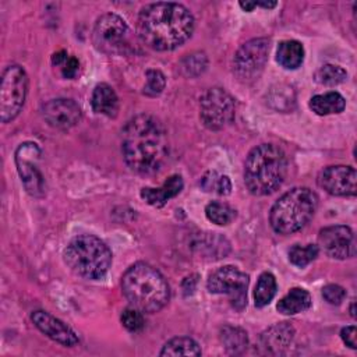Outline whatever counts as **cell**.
I'll return each instance as SVG.
<instances>
[{"label":"cell","mask_w":357,"mask_h":357,"mask_svg":"<svg viewBox=\"0 0 357 357\" xmlns=\"http://www.w3.org/2000/svg\"><path fill=\"white\" fill-rule=\"evenodd\" d=\"M318 184L328 194L336 197H354L357 192V173L351 166H328L318 174Z\"/></svg>","instance_id":"14"},{"label":"cell","mask_w":357,"mask_h":357,"mask_svg":"<svg viewBox=\"0 0 357 357\" xmlns=\"http://www.w3.org/2000/svg\"><path fill=\"white\" fill-rule=\"evenodd\" d=\"M205 215L212 223L226 226L236 219L237 213L236 209H233L230 205L219 201H212L205 206Z\"/></svg>","instance_id":"26"},{"label":"cell","mask_w":357,"mask_h":357,"mask_svg":"<svg viewBox=\"0 0 357 357\" xmlns=\"http://www.w3.org/2000/svg\"><path fill=\"white\" fill-rule=\"evenodd\" d=\"M231 191V183L230 178L227 176H219L218 183H216V188L215 192L220 194V195H229Z\"/></svg>","instance_id":"36"},{"label":"cell","mask_w":357,"mask_h":357,"mask_svg":"<svg viewBox=\"0 0 357 357\" xmlns=\"http://www.w3.org/2000/svg\"><path fill=\"white\" fill-rule=\"evenodd\" d=\"M271 50V40L268 38H254L243 43L234 54L233 71L236 77L243 81H254L262 73Z\"/></svg>","instance_id":"10"},{"label":"cell","mask_w":357,"mask_h":357,"mask_svg":"<svg viewBox=\"0 0 357 357\" xmlns=\"http://www.w3.org/2000/svg\"><path fill=\"white\" fill-rule=\"evenodd\" d=\"M121 324L130 332H138L144 328V317L142 312L137 308H127L121 314Z\"/></svg>","instance_id":"31"},{"label":"cell","mask_w":357,"mask_h":357,"mask_svg":"<svg viewBox=\"0 0 357 357\" xmlns=\"http://www.w3.org/2000/svg\"><path fill=\"white\" fill-rule=\"evenodd\" d=\"M183 177L180 174H173L170 176L160 187L158 188H152V187H144L139 192L141 198L156 208L163 206L169 199L174 198L176 195H178L183 190Z\"/></svg>","instance_id":"18"},{"label":"cell","mask_w":357,"mask_h":357,"mask_svg":"<svg viewBox=\"0 0 357 357\" xmlns=\"http://www.w3.org/2000/svg\"><path fill=\"white\" fill-rule=\"evenodd\" d=\"M255 7H264V8H273L278 6L276 1H254Z\"/></svg>","instance_id":"38"},{"label":"cell","mask_w":357,"mask_h":357,"mask_svg":"<svg viewBox=\"0 0 357 357\" xmlns=\"http://www.w3.org/2000/svg\"><path fill=\"white\" fill-rule=\"evenodd\" d=\"M218 178H219V174H218L215 170H209V172H206V173L202 176L199 184H201V187L204 188V191H208V192L213 191V192H215Z\"/></svg>","instance_id":"35"},{"label":"cell","mask_w":357,"mask_h":357,"mask_svg":"<svg viewBox=\"0 0 357 357\" xmlns=\"http://www.w3.org/2000/svg\"><path fill=\"white\" fill-rule=\"evenodd\" d=\"M322 297L325 298L326 303L332 305H339L346 297V290L339 284L331 283L322 287Z\"/></svg>","instance_id":"32"},{"label":"cell","mask_w":357,"mask_h":357,"mask_svg":"<svg viewBox=\"0 0 357 357\" xmlns=\"http://www.w3.org/2000/svg\"><path fill=\"white\" fill-rule=\"evenodd\" d=\"M160 356H201L199 344L187 336H178L167 340L159 353Z\"/></svg>","instance_id":"23"},{"label":"cell","mask_w":357,"mask_h":357,"mask_svg":"<svg viewBox=\"0 0 357 357\" xmlns=\"http://www.w3.org/2000/svg\"><path fill=\"white\" fill-rule=\"evenodd\" d=\"M67 59H68L67 52H64V50L56 52V53H53V56H52V64H53V66H61Z\"/></svg>","instance_id":"37"},{"label":"cell","mask_w":357,"mask_h":357,"mask_svg":"<svg viewBox=\"0 0 357 357\" xmlns=\"http://www.w3.org/2000/svg\"><path fill=\"white\" fill-rule=\"evenodd\" d=\"M60 67H61V75L64 78L73 79L77 75L78 70H79V61H78L77 57L68 56V59Z\"/></svg>","instance_id":"33"},{"label":"cell","mask_w":357,"mask_h":357,"mask_svg":"<svg viewBox=\"0 0 357 357\" xmlns=\"http://www.w3.org/2000/svg\"><path fill=\"white\" fill-rule=\"evenodd\" d=\"M318 252L319 250L315 244H294L289 250V261L298 268H304L318 257Z\"/></svg>","instance_id":"28"},{"label":"cell","mask_w":357,"mask_h":357,"mask_svg":"<svg viewBox=\"0 0 357 357\" xmlns=\"http://www.w3.org/2000/svg\"><path fill=\"white\" fill-rule=\"evenodd\" d=\"M314 78L318 84L326 85V86H335L339 84H343L347 78V73L343 67L336 64H324L321 66L315 74Z\"/></svg>","instance_id":"27"},{"label":"cell","mask_w":357,"mask_h":357,"mask_svg":"<svg viewBox=\"0 0 357 357\" xmlns=\"http://www.w3.org/2000/svg\"><path fill=\"white\" fill-rule=\"evenodd\" d=\"M220 340L225 346V349L229 353H241L244 349H247L248 344V336L247 332L238 326H230L226 325L220 331Z\"/></svg>","instance_id":"25"},{"label":"cell","mask_w":357,"mask_h":357,"mask_svg":"<svg viewBox=\"0 0 357 357\" xmlns=\"http://www.w3.org/2000/svg\"><path fill=\"white\" fill-rule=\"evenodd\" d=\"M39 156L40 149L35 142H24L17 148L14 158L25 191L36 198L45 195V178L36 166Z\"/></svg>","instance_id":"12"},{"label":"cell","mask_w":357,"mask_h":357,"mask_svg":"<svg viewBox=\"0 0 357 357\" xmlns=\"http://www.w3.org/2000/svg\"><path fill=\"white\" fill-rule=\"evenodd\" d=\"M240 4V7L244 10V11H252L254 8H255V3L254 1H240L238 3Z\"/></svg>","instance_id":"39"},{"label":"cell","mask_w":357,"mask_h":357,"mask_svg":"<svg viewBox=\"0 0 357 357\" xmlns=\"http://www.w3.org/2000/svg\"><path fill=\"white\" fill-rule=\"evenodd\" d=\"M248 284L250 276L233 265L215 269L206 280L209 293L227 296L231 307L237 311L244 310L247 305Z\"/></svg>","instance_id":"8"},{"label":"cell","mask_w":357,"mask_h":357,"mask_svg":"<svg viewBox=\"0 0 357 357\" xmlns=\"http://www.w3.org/2000/svg\"><path fill=\"white\" fill-rule=\"evenodd\" d=\"M344 107H346V100L336 91L315 95L310 99V109L318 116L337 114V113H342Z\"/></svg>","instance_id":"21"},{"label":"cell","mask_w":357,"mask_h":357,"mask_svg":"<svg viewBox=\"0 0 357 357\" xmlns=\"http://www.w3.org/2000/svg\"><path fill=\"white\" fill-rule=\"evenodd\" d=\"M350 315L354 318L356 317V314H354V301L351 303V305H350Z\"/></svg>","instance_id":"40"},{"label":"cell","mask_w":357,"mask_h":357,"mask_svg":"<svg viewBox=\"0 0 357 357\" xmlns=\"http://www.w3.org/2000/svg\"><path fill=\"white\" fill-rule=\"evenodd\" d=\"M206 66H208V59L205 53H201V52L187 54L180 61V70L185 77H197L202 74Z\"/></svg>","instance_id":"29"},{"label":"cell","mask_w":357,"mask_h":357,"mask_svg":"<svg viewBox=\"0 0 357 357\" xmlns=\"http://www.w3.org/2000/svg\"><path fill=\"white\" fill-rule=\"evenodd\" d=\"M121 152L124 162L135 173L158 172L169 156L165 126L151 114L134 116L121 131Z\"/></svg>","instance_id":"1"},{"label":"cell","mask_w":357,"mask_h":357,"mask_svg":"<svg viewBox=\"0 0 357 357\" xmlns=\"http://www.w3.org/2000/svg\"><path fill=\"white\" fill-rule=\"evenodd\" d=\"M318 244L321 250L333 259H346L356 255L354 233L344 225H333L321 229Z\"/></svg>","instance_id":"13"},{"label":"cell","mask_w":357,"mask_h":357,"mask_svg":"<svg viewBox=\"0 0 357 357\" xmlns=\"http://www.w3.org/2000/svg\"><path fill=\"white\" fill-rule=\"evenodd\" d=\"M294 337V328L289 322H279L269 326L261 335V346L269 354H282Z\"/></svg>","instance_id":"17"},{"label":"cell","mask_w":357,"mask_h":357,"mask_svg":"<svg viewBox=\"0 0 357 357\" xmlns=\"http://www.w3.org/2000/svg\"><path fill=\"white\" fill-rule=\"evenodd\" d=\"M145 75H146V84L144 86L142 93L146 96H158L165 89V85H166L165 75L162 74V71L155 68L146 70Z\"/></svg>","instance_id":"30"},{"label":"cell","mask_w":357,"mask_h":357,"mask_svg":"<svg viewBox=\"0 0 357 357\" xmlns=\"http://www.w3.org/2000/svg\"><path fill=\"white\" fill-rule=\"evenodd\" d=\"M318 206L317 194L308 187H294L273 204L269 223L279 234H291L303 229L314 216Z\"/></svg>","instance_id":"5"},{"label":"cell","mask_w":357,"mask_h":357,"mask_svg":"<svg viewBox=\"0 0 357 357\" xmlns=\"http://www.w3.org/2000/svg\"><path fill=\"white\" fill-rule=\"evenodd\" d=\"M191 11L178 3H152L141 8L137 32L151 49L166 52L181 46L194 32Z\"/></svg>","instance_id":"2"},{"label":"cell","mask_w":357,"mask_h":357,"mask_svg":"<svg viewBox=\"0 0 357 357\" xmlns=\"http://www.w3.org/2000/svg\"><path fill=\"white\" fill-rule=\"evenodd\" d=\"M121 290L134 308L148 314L162 310L170 298V287L165 276L145 262H137L124 272Z\"/></svg>","instance_id":"3"},{"label":"cell","mask_w":357,"mask_h":357,"mask_svg":"<svg viewBox=\"0 0 357 357\" xmlns=\"http://www.w3.org/2000/svg\"><path fill=\"white\" fill-rule=\"evenodd\" d=\"M304 54V46L298 40H282L276 50V61L287 70H296L303 64Z\"/></svg>","instance_id":"22"},{"label":"cell","mask_w":357,"mask_h":357,"mask_svg":"<svg viewBox=\"0 0 357 357\" xmlns=\"http://www.w3.org/2000/svg\"><path fill=\"white\" fill-rule=\"evenodd\" d=\"M234 114V99L223 88H211L201 96L199 117L206 128L222 130L233 123Z\"/></svg>","instance_id":"9"},{"label":"cell","mask_w":357,"mask_h":357,"mask_svg":"<svg viewBox=\"0 0 357 357\" xmlns=\"http://www.w3.org/2000/svg\"><path fill=\"white\" fill-rule=\"evenodd\" d=\"M287 158L282 148L261 144L250 151L244 163V183L254 195L275 192L287 176Z\"/></svg>","instance_id":"4"},{"label":"cell","mask_w":357,"mask_h":357,"mask_svg":"<svg viewBox=\"0 0 357 357\" xmlns=\"http://www.w3.org/2000/svg\"><path fill=\"white\" fill-rule=\"evenodd\" d=\"M67 266L81 278L99 280L112 265V251L103 240L92 234L74 237L63 252Z\"/></svg>","instance_id":"6"},{"label":"cell","mask_w":357,"mask_h":357,"mask_svg":"<svg viewBox=\"0 0 357 357\" xmlns=\"http://www.w3.org/2000/svg\"><path fill=\"white\" fill-rule=\"evenodd\" d=\"M45 121L57 130H68L81 120V107L73 99L57 98L42 106Z\"/></svg>","instance_id":"15"},{"label":"cell","mask_w":357,"mask_h":357,"mask_svg":"<svg viewBox=\"0 0 357 357\" xmlns=\"http://www.w3.org/2000/svg\"><path fill=\"white\" fill-rule=\"evenodd\" d=\"M28 92V75L18 64L6 67L0 86V120L8 123L14 120L25 103Z\"/></svg>","instance_id":"7"},{"label":"cell","mask_w":357,"mask_h":357,"mask_svg":"<svg viewBox=\"0 0 357 357\" xmlns=\"http://www.w3.org/2000/svg\"><path fill=\"white\" fill-rule=\"evenodd\" d=\"M31 319H32L33 325L43 335H46L49 339H52L53 342H56L61 346L73 347L79 343L77 333L70 326H67L63 321H60L59 318H56L54 315H52L47 311H43V310L33 311L31 314Z\"/></svg>","instance_id":"16"},{"label":"cell","mask_w":357,"mask_h":357,"mask_svg":"<svg viewBox=\"0 0 357 357\" xmlns=\"http://www.w3.org/2000/svg\"><path fill=\"white\" fill-rule=\"evenodd\" d=\"M340 337L344 342V344L349 346L350 349H356L357 347V329H356L354 325L342 328Z\"/></svg>","instance_id":"34"},{"label":"cell","mask_w":357,"mask_h":357,"mask_svg":"<svg viewBox=\"0 0 357 357\" xmlns=\"http://www.w3.org/2000/svg\"><path fill=\"white\" fill-rule=\"evenodd\" d=\"M278 290L276 279L271 272H264L259 275L255 289H254V301L255 307H265L268 305L272 298L275 297Z\"/></svg>","instance_id":"24"},{"label":"cell","mask_w":357,"mask_h":357,"mask_svg":"<svg viewBox=\"0 0 357 357\" xmlns=\"http://www.w3.org/2000/svg\"><path fill=\"white\" fill-rule=\"evenodd\" d=\"M91 105L95 113L105 114L107 117H116L119 112V98L114 92V89L102 82L98 84L93 88L92 96H91Z\"/></svg>","instance_id":"19"},{"label":"cell","mask_w":357,"mask_h":357,"mask_svg":"<svg viewBox=\"0 0 357 357\" xmlns=\"http://www.w3.org/2000/svg\"><path fill=\"white\" fill-rule=\"evenodd\" d=\"M128 25L117 14L106 13L100 15L93 26L92 39L98 50L103 53H120L127 46Z\"/></svg>","instance_id":"11"},{"label":"cell","mask_w":357,"mask_h":357,"mask_svg":"<svg viewBox=\"0 0 357 357\" xmlns=\"http://www.w3.org/2000/svg\"><path fill=\"white\" fill-rule=\"evenodd\" d=\"M311 307V296L305 289L301 287H293L290 291L283 296L278 304L276 308L283 315H294L298 312H304Z\"/></svg>","instance_id":"20"}]
</instances>
